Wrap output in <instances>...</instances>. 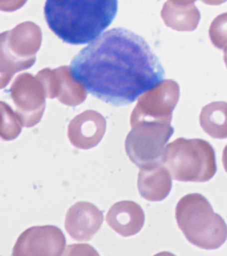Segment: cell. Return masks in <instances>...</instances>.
I'll return each mask as SVG.
<instances>
[{
	"instance_id": "15",
	"label": "cell",
	"mask_w": 227,
	"mask_h": 256,
	"mask_svg": "<svg viewBox=\"0 0 227 256\" xmlns=\"http://www.w3.org/2000/svg\"><path fill=\"white\" fill-rule=\"evenodd\" d=\"M201 1L207 5L219 6L225 3L227 0H201Z\"/></svg>"
},
{
	"instance_id": "5",
	"label": "cell",
	"mask_w": 227,
	"mask_h": 256,
	"mask_svg": "<svg viewBox=\"0 0 227 256\" xmlns=\"http://www.w3.org/2000/svg\"><path fill=\"white\" fill-rule=\"evenodd\" d=\"M173 133L174 128L171 124L153 122L135 124L125 140V151L131 161L139 168L151 162L159 161L164 146Z\"/></svg>"
},
{
	"instance_id": "17",
	"label": "cell",
	"mask_w": 227,
	"mask_h": 256,
	"mask_svg": "<svg viewBox=\"0 0 227 256\" xmlns=\"http://www.w3.org/2000/svg\"><path fill=\"white\" fill-rule=\"evenodd\" d=\"M223 164L227 173V145L225 146L223 152Z\"/></svg>"
},
{
	"instance_id": "8",
	"label": "cell",
	"mask_w": 227,
	"mask_h": 256,
	"mask_svg": "<svg viewBox=\"0 0 227 256\" xmlns=\"http://www.w3.org/2000/svg\"><path fill=\"white\" fill-rule=\"evenodd\" d=\"M103 222V214L93 204L77 202L68 210L65 228L73 240L89 241L99 231Z\"/></svg>"
},
{
	"instance_id": "10",
	"label": "cell",
	"mask_w": 227,
	"mask_h": 256,
	"mask_svg": "<svg viewBox=\"0 0 227 256\" xmlns=\"http://www.w3.org/2000/svg\"><path fill=\"white\" fill-rule=\"evenodd\" d=\"M109 227L123 237L134 236L142 229L145 214L141 206L133 201H121L111 206L106 216Z\"/></svg>"
},
{
	"instance_id": "7",
	"label": "cell",
	"mask_w": 227,
	"mask_h": 256,
	"mask_svg": "<svg viewBox=\"0 0 227 256\" xmlns=\"http://www.w3.org/2000/svg\"><path fill=\"white\" fill-rule=\"evenodd\" d=\"M66 240L63 232L53 226H34L25 230L13 249V256H59Z\"/></svg>"
},
{
	"instance_id": "11",
	"label": "cell",
	"mask_w": 227,
	"mask_h": 256,
	"mask_svg": "<svg viewBox=\"0 0 227 256\" xmlns=\"http://www.w3.org/2000/svg\"><path fill=\"white\" fill-rule=\"evenodd\" d=\"M83 116L74 120L69 128L68 136L73 146L89 150L98 145L105 133V122L96 116Z\"/></svg>"
},
{
	"instance_id": "16",
	"label": "cell",
	"mask_w": 227,
	"mask_h": 256,
	"mask_svg": "<svg viewBox=\"0 0 227 256\" xmlns=\"http://www.w3.org/2000/svg\"><path fill=\"white\" fill-rule=\"evenodd\" d=\"M170 1L181 5H189V4H193L197 0H170Z\"/></svg>"
},
{
	"instance_id": "1",
	"label": "cell",
	"mask_w": 227,
	"mask_h": 256,
	"mask_svg": "<svg viewBox=\"0 0 227 256\" xmlns=\"http://www.w3.org/2000/svg\"><path fill=\"white\" fill-rule=\"evenodd\" d=\"M69 68L87 93L115 106L133 103L165 76L144 38L125 28L103 32L73 58Z\"/></svg>"
},
{
	"instance_id": "6",
	"label": "cell",
	"mask_w": 227,
	"mask_h": 256,
	"mask_svg": "<svg viewBox=\"0 0 227 256\" xmlns=\"http://www.w3.org/2000/svg\"><path fill=\"white\" fill-rule=\"evenodd\" d=\"M180 95L179 84L172 80H161L143 98L133 118V124L153 122L171 124L172 114Z\"/></svg>"
},
{
	"instance_id": "12",
	"label": "cell",
	"mask_w": 227,
	"mask_h": 256,
	"mask_svg": "<svg viewBox=\"0 0 227 256\" xmlns=\"http://www.w3.org/2000/svg\"><path fill=\"white\" fill-rule=\"evenodd\" d=\"M161 17L165 25L179 32L194 31L199 25L201 14L194 4L181 5L168 0L165 2Z\"/></svg>"
},
{
	"instance_id": "4",
	"label": "cell",
	"mask_w": 227,
	"mask_h": 256,
	"mask_svg": "<svg viewBox=\"0 0 227 256\" xmlns=\"http://www.w3.org/2000/svg\"><path fill=\"white\" fill-rule=\"evenodd\" d=\"M159 161L179 182H207L217 169L214 149L201 139L177 138L163 149Z\"/></svg>"
},
{
	"instance_id": "13",
	"label": "cell",
	"mask_w": 227,
	"mask_h": 256,
	"mask_svg": "<svg viewBox=\"0 0 227 256\" xmlns=\"http://www.w3.org/2000/svg\"><path fill=\"white\" fill-rule=\"evenodd\" d=\"M200 125L203 130L215 139L227 138V103L215 102L201 110Z\"/></svg>"
},
{
	"instance_id": "9",
	"label": "cell",
	"mask_w": 227,
	"mask_h": 256,
	"mask_svg": "<svg viewBox=\"0 0 227 256\" xmlns=\"http://www.w3.org/2000/svg\"><path fill=\"white\" fill-rule=\"evenodd\" d=\"M171 176L160 161L151 162L140 168L137 187L140 195L150 202L165 199L172 188Z\"/></svg>"
},
{
	"instance_id": "18",
	"label": "cell",
	"mask_w": 227,
	"mask_h": 256,
	"mask_svg": "<svg viewBox=\"0 0 227 256\" xmlns=\"http://www.w3.org/2000/svg\"><path fill=\"white\" fill-rule=\"evenodd\" d=\"M224 61L227 68V50H225V51H224Z\"/></svg>"
},
{
	"instance_id": "2",
	"label": "cell",
	"mask_w": 227,
	"mask_h": 256,
	"mask_svg": "<svg viewBox=\"0 0 227 256\" xmlns=\"http://www.w3.org/2000/svg\"><path fill=\"white\" fill-rule=\"evenodd\" d=\"M118 0H46L45 21L65 43L83 45L98 38L112 23Z\"/></svg>"
},
{
	"instance_id": "14",
	"label": "cell",
	"mask_w": 227,
	"mask_h": 256,
	"mask_svg": "<svg viewBox=\"0 0 227 256\" xmlns=\"http://www.w3.org/2000/svg\"><path fill=\"white\" fill-rule=\"evenodd\" d=\"M209 34L215 47L223 51L227 50V12L215 18L209 28Z\"/></svg>"
},
{
	"instance_id": "3",
	"label": "cell",
	"mask_w": 227,
	"mask_h": 256,
	"mask_svg": "<svg viewBox=\"0 0 227 256\" xmlns=\"http://www.w3.org/2000/svg\"><path fill=\"white\" fill-rule=\"evenodd\" d=\"M175 217L185 238L197 247L216 250L227 240L226 223L201 194H187L181 198L177 204Z\"/></svg>"
}]
</instances>
